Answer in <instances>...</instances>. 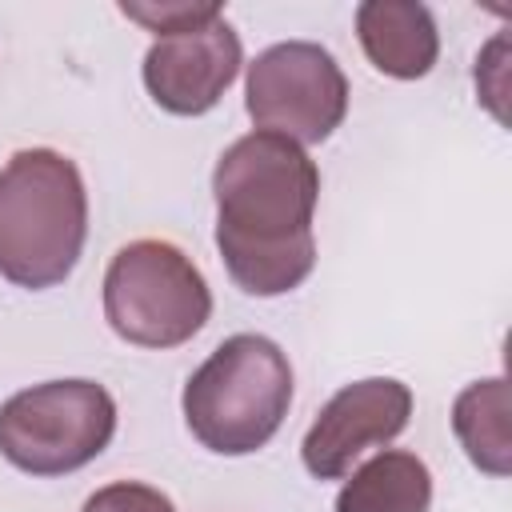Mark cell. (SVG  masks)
Returning <instances> with one entry per match:
<instances>
[{"label": "cell", "mask_w": 512, "mask_h": 512, "mask_svg": "<svg viewBox=\"0 0 512 512\" xmlns=\"http://www.w3.org/2000/svg\"><path fill=\"white\" fill-rule=\"evenodd\" d=\"M216 248L248 296H284L316 268L312 216L320 200L316 160L288 136L248 132L212 168Z\"/></svg>", "instance_id": "1"}, {"label": "cell", "mask_w": 512, "mask_h": 512, "mask_svg": "<svg viewBox=\"0 0 512 512\" xmlns=\"http://www.w3.org/2000/svg\"><path fill=\"white\" fill-rule=\"evenodd\" d=\"M88 240V192L76 160L20 148L0 168V276L16 288H56Z\"/></svg>", "instance_id": "2"}, {"label": "cell", "mask_w": 512, "mask_h": 512, "mask_svg": "<svg viewBox=\"0 0 512 512\" xmlns=\"http://www.w3.org/2000/svg\"><path fill=\"white\" fill-rule=\"evenodd\" d=\"M184 424L216 456H248L264 448L292 404V364L284 348L260 332H236L188 376Z\"/></svg>", "instance_id": "3"}, {"label": "cell", "mask_w": 512, "mask_h": 512, "mask_svg": "<svg viewBox=\"0 0 512 512\" xmlns=\"http://www.w3.org/2000/svg\"><path fill=\"white\" fill-rule=\"evenodd\" d=\"M212 316L204 272L172 240H132L104 272V320L136 348H180Z\"/></svg>", "instance_id": "4"}, {"label": "cell", "mask_w": 512, "mask_h": 512, "mask_svg": "<svg viewBox=\"0 0 512 512\" xmlns=\"http://www.w3.org/2000/svg\"><path fill=\"white\" fill-rule=\"evenodd\" d=\"M116 436V400L96 380L32 384L0 404V456L28 476L92 464Z\"/></svg>", "instance_id": "5"}, {"label": "cell", "mask_w": 512, "mask_h": 512, "mask_svg": "<svg viewBox=\"0 0 512 512\" xmlns=\"http://www.w3.org/2000/svg\"><path fill=\"white\" fill-rule=\"evenodd\" d=\"M244 108L260 132L304 144L328 140L348 112V80L336 56L312 40H284L248 64Z\"/></svg>", "instance_id": "6"}, {"label": "cell", "mask_w": 512, "mask_h": 512, "mask_svg": "<svg viewBox=\"0 0 512 512\" xmlns=\"http://www.w3.org/2000/svg\"><path fill=\"white\" fill-rule=\"evenodd\" d=\"M408 416H412L408 384L392 376H368L344 384L304 432L300 444L304 468L316 480H344L368 448L396 440L408 428Z\"/></svg>", "instance_id": "7"}, {"label": "cell", "mask_w": 512, "mask_h": 512, "mask_svg": "<svg viewBox=\"0 0 512 512\" xmlns=\"http://www.w3.org/2000/svg\"><path fill=\"white\" fill-rule=\"evenodd\" d=\"M244 48L236 28L216 16L200 28L156 36L144 52V88L172 116H204L240 76Z\"/></svg>", "instance_id": "8"}, {"label": "cell", "mask_w": 512, "mask_h": 512, "mask_svg": "<svg viewBox=\"0 0 512 512\" xmlns=\"http://www.w3.org/2000/svg\"><path fill=\"white\" fill-rule=\"evenodd\" d=\"M356 36L376 72L392 80H420L440 56V32L416 0H364L356 8Z\"/></svg>", "instance_id": "9"}, {"label": "cell", "mask_w": 512, "mask_h": 512, "mask_svg": "<svg viewBox=\"0 0 512 512\" xmlns=\"http://www.w3.org/2000/svg\"><path fill=\"white\" fill-rule=\"evenodd\" d=\"M432 508V472L416 452L384 448L348 472L336 512H428Z\"/></svg>", "instance_id": "10"}, {"label": "cell", "mask_w": 512, "mask_h": 512, "mask_svg": "<svg viewBox=\"0 0 512 512\" xmlns=\"http://www.w3.org/2000/svg\"><path fill=\"white\" fill-rule=\"evenodd\" d=\"M452 432L468 460L488 476H508L512 436H508V380H476L452 404Z\"/></svg>", "instance_id": "11"}, {"label": "cell", "mask_w": 512, "mask_h": 512, "mask_svg": "<svg viewBox=\"0 0 512 512\" xmlns=\"http://www.w3.org/2000/svg\"><path fill=\"white\" fill-rule=\"evenodd\" d=\"M120 12L128 20H136V24H144L156 36L188 32V28H200V24L216 20V16H224L220 4H128V0L120 4Z\"/></svg>", "instance_id": "12"}, {"label": "cell", "mask_w": 512, "mask_h": 512, "mask_svg": "<svg viewBox=\"0 0 512 512\" xmlns=\"http://www.w3.org/2000/svg\"><path fill=\"white\" fill-rule=\"evenodd\" d=\"M80 512H176V504L152 488V484H140V480H116V484H104L96 488Z\"/></svg>", "instance_id": "13"}]
</instances>
